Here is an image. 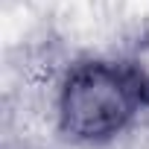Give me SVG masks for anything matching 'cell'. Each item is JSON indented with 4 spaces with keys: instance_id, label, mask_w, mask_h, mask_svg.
<instances>
[{
    "instance_id": "1",
    "label": "cell",
    "mask_w": 149,
    "mask_h": 149,
    "mask_svg": "<svg viewBox=\"0 0 149 149\" xmlns=\"http://www.w3.org/2000/svg\"><path fill=\"white\" fill-rule=\"evenodd\" d=\"M146 76L129 64H82L64 82L61 123L76 137H108L146 102Z\"/></svg>"
}]
</instances>
